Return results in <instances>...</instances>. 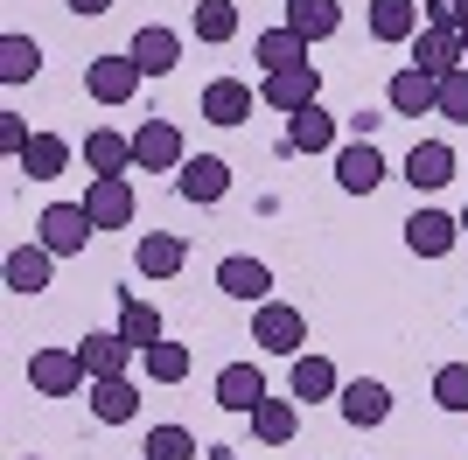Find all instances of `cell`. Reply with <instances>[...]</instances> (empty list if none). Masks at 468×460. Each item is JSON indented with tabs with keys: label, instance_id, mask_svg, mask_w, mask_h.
Instances as JSON below:
<instances>
[{
	"label": "cell",
	"instance_id": "obj_1",
	"mask_svg": "<svg viewBox=\"0 0 468 460\" xmlns=\"http://www.w3.org/2000/svg\"><path fill=\"white\" fill-rule=\"evenodd\" d=\"M252 342L266 349V356H301L308 349V314L301 307H287V300H259L252 307Z\"/></svg>",
	"mask_w": 468,
	"mask_h": 460
},
{
	"label": "cell",
	"instance_id": "obj_2",
	"mask_svg": "<svg viewBox=\"0 0 468 460\" xmlns=\"http://www.w3.org/2000/svg\"><path fill=\"white\" fill-rule=\"evenodd\" d=\"M91 237H98V224H91V210H84V203H49V210L36 216V245L57 251V258H78Z\"/></svg>",
	"mask_w": 468,
	"mask_h": 460
},
{
	"label": "cell",
	"instance_id": "obj_3",
	"mask_svg": "<svg viewBox=\"0 0 468 460\" xmlns=\"http://www.w3.org/2000/svg\"><path fill=\"white\" fill-rule=\"evenodd\" d=\"M84 356L78 349H36V356H28V391H36V398H78L84 391Z\"/></svg>",
	"mask_w": 468,
	"mask_h": 460
},
{
	"label": "cell",
	"instance_id": "obj_4",
	"mask_svg": "<svg viewBox=\"0 0 468 460\" xmlns=\"http://www.w3.org/2000/svg\"><path fill=\"white\" fill-rule=\"evenodd\" d=\"M182 161H189V147H182V126H176V119H140V133H133V168H140V174H176Z\"/></svg>",
	"mask_w": 468,
	"mask_h": 460
},
{
	"label": "cell",
	"instance_id": "obj_5",
	"mask_svg": "<svg viewBox=\"0 0 468 460\" xmlns=\"http://www.w3.org/2000/svg\"><path fill=\"white\" fill-rule=\"evenodd\" d=\"M259 105H273V112H308V105H322V70L314 63H293V70H273L266 84H259Z\"/></svg>",
	"mask_w": 468,
	"mask_h": 460
},
{
	"label": "cell",
	"instance_id": "obj_6",
	"mask_svg": "<svg viewBox=\"0 0 468 460\" xmlns=\"http://www.w3.org/2000/svg\"><path fill=\"white\" fill-rule=\"evenodd\" d=\"M84 210H91V224H98V230H126V224L140 216L133 182H126V174H91V189H84Z\"/></svg>",
	"mask_w": 468,
	"mask_h": 460
},
{
	"label": "cell",
	"instance_id": "obj_7",
	"mask_svg": "<svg viewBox=\"0 0 468 460\" xmlns=\"http://www.w3.org/2000/svg\"><path fill=\"white\" fill-rule=\"evenodd\" d=\"M84 91H91V105H126V98L140 91V63L119 49V57H91L84 63Z\"/></svg>",
	"mask_w": 468,
	"mask_h": 460
},
{
	"label": "cell",
	"instance_id": "obj_8",
	"mask_svg": "<svg viewBox=\"0 0 468 460\" xmlns=\"http://www.w3.org/2000/svg\"><path fill=\"white\" fill-rule=\"evenodd\" d=\"M176 195H182V203H224V195H231V161L189 153V161L176 168Z\"/></svg>",
	"mask_w": 468,
	"mask_h": 460
},
{
	"label": "cell",
	"instance_id": "obj_9",
	"mask_svg": "<svg viewBox=\"0 0 468 460\" xmlns=\"http://www.w3.org/2000/svg\"><path fill=\"white\" fill-rule=\"evenodd\" d=\"M454 245H462V216H448V210H412L406 216V251L412 258H448Z\"/></svg>",
	"mask_w": 468,
	"mask_h": 460
},
{
	"label": "cell",
	"instance_id": "obj_10",
	"mask_svg": "<svg viewBox=\"0 0 468 460\" xmlns=\"http://www.w3.org/2000/svg\"><path fill=\"white\" fill-rule=\"evenodd\" d=\"M217 287H224V300L259 307V300H273V266H266V258H245V251H231V258L217 266Z\"/></svg>",
	"mask_w": 468,
	"mask_h": 460
},
{
	"label": "cell",
	"instance_id": "obj_11",
	"mask_svg": "<svg viewBox=\"0 0 468 460\" xmlns=\"http://www.w3.org/2000/svg\"><path fill=\"white\" fill-rule=\"evenodd\" d=\"M378 182H385V153H378V140L335 147V189H343V195H371Z\"/></svg>",
	"mask_w": 468,
	"mask_h": 460
},
{
	"label": "cell",
	"instance_id": "obj_12",
	"mask_svg": "<svg viewBox=\"0 0 468 460\" xmlns=\"http://www.w3.org/2000/svg\"><path fill=\"white\" fill-rule=\"evenodd\" d=\"M266 398H273V391H266V370H259V363H224V370H217V404H224V412L252 419Z\"/></svg>",
	"mask_w": 468,
	"mask_h": 460
},
{
	"label": "cell",
	"instance_id": "obj_13",
	"mask_svg": "<svg viewBox=\"0 0 468 460\" xmlns=\"http://www.w3.org/2000/svg\"><path fill=\"white\" fill-rule=\"evenodd\" d=\"M78 356H84V377H133V363H140V349L119 335V328H105V335H84L78 342Z\"/></svg>",
	"mask_w": 468,
	"mask_h": 460
},
{
	"label": "cell",
	"instance_id": "obj_14",
	"mask_svg": "<svg viewBox=\"0 0 468 460\" xmlns=\"http://www.w3.org/2000/svg\"><path fill=\"white\" fill-rule=\"evenodd\" d=\"M335 412L356 425V433H371V425H385L391 419V391L378 377H350L343 391H335Z\"/></svg>",
	"mask_w": 468,
	"mask_h": 460
},
{
	"label": "cell",
	"instance_id": "obj_15",
	"mask_svg": "<svg viewBox=\"0 0 468 460\" xmlns=\"http://www.w3.org/2000/svg\"><path fill=\"white\" fill-rule=\"evenodd\" d=\"M84 404H91L98 425H133L140 419V383L133 377H98V383H84Z\"/></svg>",
	"mask_w": 468,
	"mask_h": 460
},
{
	"label": "cell",
	"instance_id": "obj_16",
	"mask_svg": "<svg viewBox=\"0 0 468 460\" xmlns=\"http://www.w3.org/2000/svg\"><path fill=\"white\" fill-rule=\"evenodd\" d=\"M196 112L210 119V126H245L252 119V84L245 77H210L203 98H196Z\"/></svg>",
	"mask_w": 468,
	"mask_h": 460
},
{
	"label": "cell",
	"instance_id": "obj_17",
	"mask_svg": "<svg viewBox=\"0 0 468 460\" xmlns=\"http://www.w3.org/2000/svg\"><path fill=\"white\" fill-rule=\"evenodd\" d=\"M454 168H462V161H454V147H448V140H412V153H406V182H412L420 195L448 189V182H454Z\"/></svg>",
	"mask_w": 468,
	"mask_h": 460
},
{
	"label": "cell",
	"instance_id": "obj_18",
	"mask_svg": "<svg viewBox=\"0 0 468 460\" xmlns=\"http://www.w3.org/2000/svg\"><path fill=\"white\" fill-rule=\"evenodd\" d=\"M385 105L399 119H427L433 105H441V77H427V70H391V84H385Z\"/></svg>",
	"mask_w": 468,
	"mask_h": 460
},
{
	"label": "cell",
	"instance_id": "obj_19",
	"mask_svg": "<svg viewBox=\"0 0 468 460\" xmlns=\"http://www.w3.org/2000/svg\"><path fill=\"white\" fill-rule=\"evenodd\" d=\"M126 57L140 63V77H168L182 63V36H176V28H161V21H147V28H133Z\"/></svg>",
	"mask_w": 468,
	"mask_h": 460
},
{
	"label": "cell",
	"instance_id": "obj_20",
	"mask_svg": "<svg viewBox=\"0 0 468 460\" xmlns=\"http://www.w3.org/2000/svg\"><path fill=\"white\" fill-rule=\"evenodd\" d=\"M343 391V377H335V363L329 356H314V349H301L287 363V398H301V404H322V398H335Z\"/></svg>",
	"mask_w": 468,
	"mask_h": 460
},
{
	"label": "cell",
	"instance_id": "obj_21",
	"mask_svg": "<svg viewBox=\"0 0 468 460\" xmlns=\"http://www.w3.org/2000/svg\"><path fill=\"white\" fill-rule=\"evenodd\" d=\"M412 49V70H427V77H448V70H462V28H420V36L406 42Z\"/></svg>",
	"mask_w": 468,
	"mask_h": 460
},
{
	"label": "cell",
	"instance_id": "obj_22",
	"mask_svg": "<svg viewBox=\"0 0 468 460\" xmlns=\"http://www.w3.org/2000/svg\"><path fill=\"white\" fill-rule=\"evenodd\" d=\"M49 272H57V251H42V245H15L7 251V293H21V300L49 293Z\"/></svg>",
	"mask_w": 468,
	"mask_h": 460
},
{
	"label": "cell",
	"instance_id": "obj_23",
	"mask_svg": "<svg viewBox=\"0 0 468 460\" xmlns=\"http://www.w3.org/2000/svg\"><path fill=\"white\" fill-rule=\"evenodd\" d=\"M133 266L147 272V279H176V272L189 266V245H182L176 230H140V251H133Z\"/></svg>",
	"mask_w": 468,
	"mask_h": 460
},
{
	"label": "cell",
	"instance_id": "obj_24",
	"mask_svg": "<svg viewBox=\"0 0 468 460\" xmlns=\"http://www.w3.org/2000/svg\"><path fill=\"white\" fill-rule=\"evenodd\" d=\"M84 168H91V174H126V168H133V133L91 126V133H84Z\"/></svg>",
	"mask_w": 468,
	"mask_h": 460
},
{
	"label": "cell",
	"instance_id": "obj_25",
	"mask_svg": "<svg viewBox=\"0 0 468 460\" xmlns=\"http://www.w3.org/2000/svg\"><path fill=\"white\" fill-rule=\"evenodd\" d=\"M287 28L308 42V49L329 42L335 28H343V0H287Z\"/></svg>",
	"mask_w": 468,
	"mask_h": 460
},
{
	"label": "cell",
	"instance_id": "obj_26",
	"mask_svg": "<svg viewBox=\"0 0 468 460\" xmlns=\"http://www.w3.org/2000/svg\"><path fill=\"white\" fill-rule=\"evenodd\" d=\"M15 168L28 174V182H57V174L70 168V140H63V133H36L28 147H21Z\"/></svg>",
	"mask_w": 468,
	"mask_h": 460
},
{
	"label": "cell",
	"instance_id": "obj_27",
	"mask_svg": "<svg viewBox=\"0 0 468 460\" xmlns=\"http://www.w3.org/2000/svg\"><path fill=\"white\" fill-rule=\"evenodd\" d=\"M119 335L133 349H154V342H168V328H161V307H147L140 293H119Z\"/></svg>",
	"mask_w": 468,
	"mask_h": 460
},
{
	"label": "cell",
	"instance_id": "obj_28",
	"mask_svg": "<svg viewBox=\"0 0 468 460\" xmlns=\"http://www.w3.org/2000/svg\"><path fill=\"white\" fill-rule=\"evenodd\" d=\"M287 140H293V153H329V147H335V112H329V105L293 112V119H287Z\"/></svg>",
	"mask_w": 468,
	"mask_h": 460
},
{
	"label": "cell",
	"instance_id": "obj_29",
	"mask_svg": "<svg viewBox=\"0 0 468 460\" xmlns=\"http://www.w3.org/2000/svg\"><path fill=\"white\" fill-rule=\"evenodd\" d=\"M371 36L378 42H412L420 36V0H371Z\"/></svg>",
	"mask_w": 468,
	"mask_h": 460
},
{
	"label": "cell",
	"instance_id": "obj_30",
	"mask_svg": "<svg viewBox=\"0 0 468 460\" xmlns=\"http://www.w3.org/2000/svg\"><path fill=\"white\" fill-rule=\"evenodd\" d=\"M252 433H259L266 446H287L293 433H301V398H266V404L252 412Z\"/></svg>",
	"mask_w": 468,
	"mask_h": 460
},
{
	"label": "cell",
	"instance_id": "obj_31",
	"mask_svg": "<svg viewBox=\"0 0 468 460\" xmlns=\"http://www.w3.org/2000/svg\"><path fill=\"white\" fill-rule=\"evenodd\" d=\"M252 57L266 63V77H273V70H293V63H308V42H301L287 21H280V28H266V36L252 42Z\"/></svg>",
	"mask_w": 468,
	"mask_h": 460
},
{
	"label": "cell",
	"instance_id": "obj_32",
	"mask_svg": "<svg viewBox=\"0 0 468 460\" xmlns=\"http://www.w3.org/2000/svg\"><path fill=\"white\" fill-rule=\"evenodd\" d=\"M189 28H196V42H210V49H224V42L238 36V7H231V0H196Z\"/></svg>",
	"mask_w": 468,
	"mask_h": 460
},
{
	"label": "cell",
	"instance_id": "obj_33",
	"mask_svg": "<svg viewBox=\"0 0 468 460\" xmlns=\"http://www.w3.org/2000/svg\"><path fill=\"white\" fill-rule=\"evenodd\" d=\"M42 70V42L36 36H0V84H28Z\"/></svg>",
	"mask_w": 468,
	"mask_h": 460
},
{
	"label": "cell",
	"instance_id": "obj_34",
	"mask_svg": "<svg viewBox=\"0 0 468 460\" xmlns=\"http://www.w3.org/2000/svg\"><path fill=\"white\" fill-rule=\"evenodd\" d=\"M140 377H147V383H182V377H189V349H182V342L140 349Z\"/></svg>",
	"mask_w": 468,
	"mask_h": 460
},
{
	"label": "cell",
	"instance_id": "obj_35",
	"mask_svg": "<svg viewBox=\"0 0 468 460\" xmlns=\"http://www.w3.org/2000/svg\"><path fill=\"white\" fill-rule=\"evenodd\" d=\"M140 454H147V460H196V433H189V425H154Z\"/></svg>",
	"mask_w": 468,
	"mask_h": 460
},
{
	"label": "cell",
	"instance_id": "obj_36",
	"mask_svg": "<svg viewBox=\"0 0 468 460\" xmlns=\"http://www.w3.org/2000/svg\"><path fill=\"white\" fill-rule=\"evenodd\" d=\"M433 404H441V412H468V363L433 370Z\"/></svg>",
	"mask_w": 468,
	"mask_h": 460
},
{
	"label": "cell",
	"instance_id": "obj_37",
	"mask_svg": "<svg viewBox=\"0 0 468 460\" xmlns=\"http://www.w3.org/2000/svg\"><path fill=\"white\" fill-rule=\"evenodd\" d=\"M433 112H441V119H454V126H468V63L441 77V105H433Z\"/></svg>",
	"mask_w": 468,
	"mask_h": 460
},
{
	"label": "cell",
	"instance_id": "obj_38",
	"mask_svg": "<svg viewBox=\"0 0 468 460\" xmlns=\"http://www.w3.org/2000/svg\"><path fill=\"white\" fill-rule=\"evenodd\" d=\"M420 15H427V28H462L468 0H420Z\"/></svg>",
	"mask_w": 468,
	"mask_h": 460
},
{
	"label": "cell",
	"instance_id": "obj_39",
	"mask_svg": "<svg viewBox=\"0 0 468 460\" xmlns=\"http://www.w3.org/2000/svg\"><path fill=\"white\" fill-rule=\"evenodd\" d=\"M28 126H21V112H0V153H7V161H21V147H28Z\"/></svg>",
	"mask_w": 468,
	"mask_h": 460
},
{
	"label": "cell",
	"instance_id": "obj_40",
	"mask_svg": "<svg viewBox=\"0 0 468 460\" xmlns=\"http://www.w3.org/2000/svg\"><path fill=\"white\" fill-rule=\"evenodd\" d=\"M63 7H70V15H78V21H98V15H105V7H112V0H63Z\"/></svg>",
	"mask_w": 468,
	"mask_h": 460
},
{
	"label": "cell",
	"instance_id": "obj_41",
	"mask_svg": "<svg viewBox=\"0 0 468 460\" xmlns=\"http://www.w3.org/2000/svg\"><path fill=\"white\" fill-rule=\"evenodd\" d=\"M462 57H468V21H462Z\"/></svg>",
	"mask_w": 468,
	"mask_h": 460
},
{
	"label": "cell",
	"instance_id": "obj_42",
	"mask_svg": "<svg viewBox=\"0 0 468 460\" xmlns=\"http://www.w3.org/2000/svg\"><path fill=\"white\" fill-rule=\"evenodd\" d=\"M462 237H468V210H462Z\"/></svg>",
	"mask_w": 468,
	"mask_h": 460
},
{
	"label": "cell",
	"instance_id": "obj_43",
	"mask_svg": "<svg viewBox=\"0 0 468 460\" xmlns=\"http://www.w3.org/2000/svg\"><path fill=\"white\" fill-rule=\"evenodd\" d=\"M21 460H36V454H21Z\"/></svg>",
	"mask_w": 468,
	"mask_h": 460
}]
</instances>
